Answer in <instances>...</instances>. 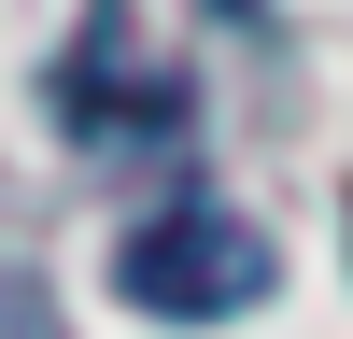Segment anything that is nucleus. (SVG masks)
I'll list each match as a JSON object with an SVG mask.
<instances>
[{
	"label": "nucleus",
	"instance_id": "1",
	"mask_svg": "<svg viewBox=\"0 0 353 339\" xmlns=\"http://www.w3.org/2000/svg\"><path fill=\"white\" fill-rule=\"evenodd\" d=\"M113 297L156 311V325H241V311L269 297V226L226 212L212 184H184V198H156V212L113 240Z\"/></svg>",
	"mask_w": 353,
	"mask_h": 339
},
{
	"label": "nucleus",
	"instance_id": "2",
	"mask_svg": "<svg viewBox=\"0 0 353 339\" xmlns=\"http://www.w3.org/2000/svg\"><path fill=\"white\" fill-rule=\"evenodd\" d=\"M57 113H71L85 141H170V127H184V85H170V71H128V0H99L85 43L57 56Z\"/></svg>",
	"mask_w": 353,
	"mask_h": 339
}]
</instances>
